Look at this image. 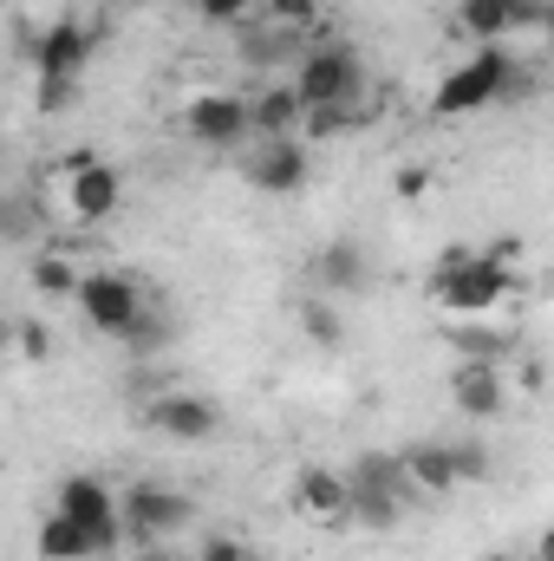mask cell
Instances as JSON below:
<instances>
[{
    "label": "cell",
    "instance_id": "obj_5",
    "mask_svg": "<svg viewBox=\"0 0 554 561\" xmlns=\"http://www.w3.org/2000/svg\"><path fill=\"white\" fill-rule=\"evenodd\" d=\"M346 477H353V523H359V529H399V523L412 516L417 490H412V477H405L399 457L372 450V457H359Z\"/></svg>",
    "mask_w": 554,
    "mask_h": 561
},
{
    "label": "cell",
    "instance_id": "obj_20",
    "mask_svg": "<svg viewBox=\"0 0 554 561\" xmlns=\"http://www.w3.org/2000/svg\"><path fill=\"white\" fill-rule=\"evenodd\" d=\"M85 275H92V268H79V262L59 255V249H39V255H33V294H39V300H79Z\"/></svg>",
    "mask_w": 554,
    "mask_h": 561
},
{
    "label": "cell",
    "instance_id": "obj_13",
    "mask_svg": "<svg viewBox=\"0 0 554 561\" xmlns=\"http://www.w3.org/2000/svg\"><path fill=\"white\" fill-rule=\"evenodd\" d=\"M99 26H85V20H53L39 39H33V79H85V66H92V53H99Z\"/></svg>",
    "mask_w": 554,
    "mask_h": 561
},
{
    "label": "cell",
    "instance_id": "obj_32",
    "mask_svg": "<svg viewBox=\"0 0 554 561\" xmlns=\"http://www.w3.org/2000/svg\"><path fill=\"white\" fill-rule=\"evenodd\" d=\"M489 561H522V556H489Z\"/></svg>",
    "mask_w": 554,
    "mask_h": 561
},
{
    "label": "cell",
    "instance_id": "obj_25",
    "mask_svg": "<svg viewBox=\"0 0 554 561\" xmlns=\"http://www.w3.org/2000/svg\"><path fill=\"white\" fill-rule=\"evenodd\" d=\"M196 13L209 26H255L262 20V0H196Z\"/></svg>",
    "mask_w": 554,
    "mask_h": 561
},
{
    "label": "cell",
    "instance_id": "obj_29",
    "mask_svg": "<svg viewBox=\"0 0 554 561\" xmlns=\"http://www.w3.org/2000/svg\"><path fill=\"white\" fill-rule=\"evenodd\" d=\"M13 346H20L26 359H53V340H46V327H33V320L13 327Z\"/></svg>",
    "mask_w": 554,
    "mask_h": 561
},
{
    "label": "cell",
    "instance_id": "obj_27",
    "mask_svg": "<svg viewBox=\"0 0 554 561\" xmlns=\"http://www.w3.org/2000/svg\"><path fill=\"white\" fill-rule=\"evenodd\" d=\"M313 13H320V0H262V20H275V26H300Z\"/></svg>",
    "mask_w": 554,
    "mask_h": 561
},
{
    "label": "cell",
    "instance_id": "obj_2",
    "mask_svg": "<svg viewBox=\"0 0 554 561\" xmlns=\"http://www.w3.org/2000/svg\"><path fill=\"white\" fill-rule=\"evenodd\" d=\"M125 203V176L118 163L92 157V150H66L59 163H46V222L59 229H105Z\"/></svg>",
    "mask_w": 554,
    "mask_h": 561
},
{
    "label": "cell",
    "instance_id": "obj_8",
    "mask_svg": "<svg viewBox=\"0 0 554 561\" xmlns=\"http://www.w3.org/2000/svg\"><path fill=\"white\" fill-rule=\"evenodd\" d=\"M196 523V503L170 483H131L125 490V536L138 549H157V542H176L183 529Z\"/></svg>",
    "mask_w": 554,
    "mask_h": 561
},
{
    "label": "cell",
    "instance_id": "obj_9",
    "mask_svg": "<svg viewBox=\"0 0 554 561\" xmlns=\"http://www.w3.org/2000/svg\"><path fill=\"white\" fill-rule=\"evenodd\" d=\"M287 510H293L300 529H346L353 523V477L326 470V463H307L287 483Z\"/></svg>",
    "mask_w": 554,
    "mask_h": 561
},
{
    "label": "cell",
    "instance_id": "obj_11",
    "mask_svg": "<svg viewBox=\"0 0 554 561\" xmlns=\"http://www.w3.org/2000/svg\"><path fill=\"white\" fill-rule=\"evenodd\" d=\"M249 190L262 196H300L313 183V144L307 138H255L249 150Z\"/></svg>",
    "mask_w": 554,
    "mask_h": 561
},
{
    "label": "cell",
    "instance_id": "obj_30",
    "mask_svg": "<svg viewBox=\"0 0 554 561\" xmlns=\"http://www.w3.org/2000/svg\"><path fill=\"white\" fill-rule=\"evenodd\" d=\"M392 190L412 203V196H424V190H430V170H424V163H399V183H392Z\"/></svg>",
    "mask_w": 554,
    "mask_h": 561
},
{
    "label": "cell",
    "instance_id": "obj_1",
    "mask_svg": "<svg viewBox=\"0 0 554 561\" xmlns=\"http://www.w3.org/2000/svg\"><path fill=\"white\" fill-rule=\"evenodd\" d=\"M516 249H450L430 275H424V300L430 313H443L450 327H483L503 313V300H516Z\"/></svg>",
    "mask_w": 554,
    "mask_h": 561
},
{
    "label": "cell",
    "instance_id": "obj_28",
    "mask_svg": "<svg viewBox=\"0 0 554 561\" xmlns=\"http://www.w3.org/2000/svg\"><path fill=\"white\" fill-rule=\"evenodd\" d=\"M72 92H79L72 79H33V105H39V112H66Z\"/></svg>",
    "mask_w": 554,
    "mask_h": 561
},
{
    "label": "cell",
    "instance_id": "obj_7",
    "mask_svg": "<svg viewBox=\"0 0 554 561\" xmlns=\"http://www.w3.org/2000/svg\"><path fill=\"white\" fill-rule=\"evenodd\" d=\"M79 313H85L92 333H105V340H131L150 307H143L138 275H125V268H92L85 287H79Z\"/></svg>",
    "mask_w": 554,
    "mask_h": 561
},
{
    "label": "cell",
    "instance_id": "obj_22",
    "mask_svg": "<svg viewBox=\"0 0 554 561\" xmlns=\"http://www.w3.org/2000/svg\"><path fill=\"white\" fill-rule=\"evenodd\" d=\"M300 333H307L313 346H339V340H346V320H339L333 294H313V300L300 307Z\"/></svg>",
    "mask_w": 554,
    "mask_h": 561
},
{
    "label": "cell",
    "instance_id": "obj_10",
    "mask_svg": "<svg viewBox=\"0 0 554 561\" xmlns=\"http://www.w3.org/2000/svg\"><path fill=\"white\" fill-rule=\"evenodd\" d=\"M143 424L170 444H216L222 437V405L189 392V386H163L150 405H143Z\"/></svg>",
    "mask_w": 554,
    "mask_h": 561
},
{
    "label": "cell",
    "instance_id": "obj_18",
    "mask_svg": "<svg viewBox=\"0 0 554 561\" xmlns=\"http://www.w3.org/2000/svg\"><path fill=\"white\" fill-rule=\"evenodd\" d=\"M249 118H255V138H300V125H307V105H300L293 79L262 85V92L249 99Z\"/></svg>",
    "mask_w": 554,
    "mask_h": 561
},
{
    "label": "cell",
    "instance_id": "obj_24",
    "mask_svg": "<svg viewBox=\"0 0 554 561\" xmlns=\"http://www.w3.org/2000/svg\"><path fill=\"white\" fill-rule=\"evenodd\" d=\"M353 125H359V112H353V105H333V112H307V125H300V138H307L313 150H320V144L346 138Z\"/></svg>",
    "mask_w": 554,
    "mask_h": 561
},
{
    "label": "cell",
    "instance_id": "obj_31",
    "mask_svg": "<svg viewBox=\"0 0 554 561\" xmlns=\"http://www.w3.org/2000/svg\"><path fill=\"white\" fill-rule=\"evenodd\" d=\"M535 561H554V523L542 529V536H535Z\"/></svg>",
    "mask_w": 554,
    "mask_h": 561
},
{
    "label": "cell",
    "instance_id": "obj_3",
    "mask_svg": "<svg viewBox=\"0 0 554 561\" xmlns=\"http://www.w3.org/2000/svg\"><path fill=\"white\" fill-rule=\"evenodd\" d=\"M522 72H529V66H522L509 46H470V53H463L437 85H430L424 112H430V118H443V125H463V118H476V112H489V105L516 99Z\"/></svg>",
    "mask_w": 554,
    "mask_h": 561
},
{
    "label": "cell",
    "instance_id": "obj_23",
    "mask_svg": "<svg viewBox=\"0 0 554 561\" xmlns=\"http://www.w3.org/2000/svg\"><path fill=\"white\" fill-rule=\"evenodd\" d=\"M450 444H457V477H463V490H483V483L496 477L489 444H483V437H450Z\"/></svg>",
    "mask_w": 554,
    "mask_h": 561
},
{
    "label": "cell",
    "instance_id": "obj_16",
    "mask_svg": "<svg viewBox=\"0 0 554 561\" xmlns=\"http://www.w3.org/2000/svg\"><path fill=\"white\" fill-rule=\"evenodd\" d=\"M307 275H313V294H366L372 287V262H366V249L359 242H346V236H333V242H320L313 249V262H307Z\"/></svg>",
    "mask_w": 554,
    "mask_h": 561
},
{
    "label": "cell",
    "instance_id": "obj_14",
    "mask_svg": "<svg viewBox=\"0 0 554 561\" xmlns=\"http://www.w3.org/2000/svg\"><path fill=\"white\" fill-rule=\"evenodd\" d=\"M450 405H457V419H470V424H496L509 412V379H503V366H489V359H457V373H450Z\"/></svg>",
    "mask_w": 554,
    "mask_h": 561
},
{
    "label": "cell",
    "instance_id": "obj_6",
    "mask_svg": "<svg viewBox=\"0 0 554 561\" xmlns=\"http://www.w3.org/2000/svg\"><path fill=\"white\" fill-rule=\"evenodd\" d=\"M53 510L59 516H72L105 556H118L131 536H125V490H112L105 477H92V470H72V477H59V490H53Z\"/></svg>",
    "mask_w": 554,
    "mask_h": 561
},
{
    "label": "cell",
    "instance_id": "obj_26",
    "mask_svg": "<svg viewBox=\"0 0 554 561\" xmlns=\"http://www.w3.org/2000/svg\"><path fill=\"white\" fill-rule=\"evenodd\" d=\"M196 561H255V556H249V542H242V536L216 529V536H203V549H196Z\"/></svg>",
    "mask_w": 554,
    "mask_h": 561
},
{
    "label": "cell",
    "instance_id": "obj_21",
    "mask_svg": "<svg viewBox=\"0 0 554 561\" xmlns=\"http://www.w3.org/2000/svg\"><path fill=\"white\" fill-rule=\"evenodd\" d=\"M450 346H457V359H489V366L509 359V333H503L496 320H483V327H457Z\"/></svg>",
    "mask_w": 554,
    "mask_h": 561
},
{
    "label": "cell",
    "instance_id": "obj_12",
    "mask_svg": "<svg viewBox=\"0 0 554 561\" xmlns=\"http://www.w3.org/2000/svg\"><path fill=\"white\" fill-rule=\"evenodd\" d=\"M183 138L203 144V150H229V144L255 138L249 99H235V92H196V99L183 105Z\"/></svg>",
    "mask_w": 554,
    "mask_h": 561
},
{
    "label": "cell",
    "instance_id": "obj_15",
    "mask_svg": "<svg viewBox=\"0 0 554 561\" xmlns=\"http://www.w3.org/2000/svg\"><path fill=\"white\" fill-rule=\"evenodd\" d=\"M399 463H405V477H412L417 503H443V496L463 490V477H457V444H450V437H424L412 450H399Z\"/></svg>",
    "mask_w": 554,
    "mask_h": 561
},
{
    "label": "cell",
    "instance_id": "obj_17",
    "mask_svg": "<svg viewBox=\"0 0 554 561\" xmlns=\"http://www.w3.org/2000/svg\"><path fill=\"white\" fill-rule=\"evenodd\" d=\"M450 26L470 46H509L516 39V0H457Z\"/></svg>",
    "mask_w": 554,
    "mask_h": 561
},
{
    "label": "cell",
    "instance_id": "obj_4",
    "mask_svg": "<svg viewBox=\"0 0 554 561\" xmlns=\"http://www.w3.org/2000/svg\"><path fill=\"white\" fill-rule=\"evenodd\" d=\"M293 92H300L307 112H333V105L359 112V99H366V59L353 46H339V39H320V46H307L293 59Z\"/></svg>",
    "mask_w": 554,
    "mask_h": 561
},
{
    "label": "cell",
    "instance_id": "obj_19",
    "mask_svg": "<svg viewBox=\"0 0 554 561\" xmlns=\"http://www.w3.org/2000/svg\"><path fill=\"white\" fill-rule=\"evenodd\" d=\"M33 549H39V561H112L92 536H85V529H79V523H72V516H59V510H46V523H39V542H33Z\"/></svg>",
    "mask_w": 554,
    "mask_h": 561
}]
</instances>
